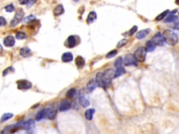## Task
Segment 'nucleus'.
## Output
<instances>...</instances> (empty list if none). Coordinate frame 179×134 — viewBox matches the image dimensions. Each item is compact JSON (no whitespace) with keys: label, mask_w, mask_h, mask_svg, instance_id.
Returning <instances> with one entry per match:
<instances>
[{"label":"nucleus","mask_w":179,"mask_h":134,"mask_svg":"<svg viewBox=\"0 0 179 134\" xmlns=\"http://www.w3.org/2000/svg\"><path fill=\"white\" fill-rule=\"evenodd\" d=\"M18 89L24 90H28L31 87V83L30 82L26 80H20L17 81Z\"/></svg>","instance_id":"6"},{"label":"nucleus","mask_w":179,"mask_h":134,"mask_svg":"<svg viewBox=\"0 0 179 134\" xmlns=\"http://www.w3.org/2000/svg\"><path fill=\"white\" fill-rule=\"evenodd\" d=\"M71 108V102L67 101V100H63L60 104L59 106V110L60 112H65V111L69 110Z\"/></svg>","instance_id":"9"},{"label":"nucleus","mask_w":179,"mask_h":134,"mask_svg":"<svg viewBox=\"0 0 179 134\" xmlns=\"http://www.w3.org/2000/svg\"><path fill=\"white\" fill-rule=\"evenodd\" d=\"M24 17V11L22 8H18L15 13L14 18L11 22V27H15L17 25L19 24V22L22 20Z\"/></svg>","instance_id":"4"},{"label":"nucleus","mask_w":179,"mask_h":134,"mask_svg":"<svg viewBox=\"0 0 179 134\" xmlns=\"http://www.w3.org/2000/svg\"><path fill=\"white\" fill-rule=\"evenodd\" d=\"M46 114H47V108H44L43 109V110H40L39 112H38L37 115H36V119L38 121H40L41 119H44L45 117H46Z\"/></svg>","instance_id":"23"},{"label":"nucleus","mask_w":179,"mask_h":134,"mask_svg":"<svg viewBox=\"0 0 179 134\" xmlns=\"http://www.w3.org/2000/svg\"><path fill=\"white\" fill-rule=\"evenodd\" d=\"M97 13L94 12V11H91L89 14L88 15L87 18V22L88 24H91L92 22H94L95 20L97 19Z\"/></svg>","instance_id":"19"},{"label":"nucleus","mask_w":179,"mask_h":134,"mask_svg":"<svg viewBox=\"0 0 179 134\" xmlns=\"http://www.w3.org/2000/svg\"><path fill=\"white\" fill-rule=\"evenodd\" d=\"M37 0H30V1H29V2L28 3V6L29 7H30V6H31L33 5L36 2H37Z\"/></svg>","instance_id":"40"},{"label":"nucleus","mask_w":179,"mask_h":134,"mask_svg":"<svg viewBox=\"0 0 179 134\" xmlns=\"http://www.w3.org/2000/svg\"><path fill=\"white\" fill-rule=\"evenodd\" d=\"M2 51H3V47H2V45L0 44V53H2Z\"/></svg>","instance_id":"42"},{"label":"nucleus","mask_w":179,"mask_h":134,"mask_svg":"<svg viewBox=\"0 0 179 134\" xmlns=\"http://www.w3.org/2000/svg\"><path fill=\"white\" fill-rule=\"evenodd\" d=\"M128 42V40L127 39V38H124V39L121 40L118 43L117 47H118V48L122 47L123 46H124V45H125Z\"/></svg>","instance_id":"33"},{"label":"nucleus","mask_w":179,"mask_h":134,"mask_svg":"<svg viewBox=\"0 0 179 134\" xmlns=\"http://www.w3.org/2000/svg\"><path fill=\"white\" fill-rule=\"evenodd\" d=\"M18 1H19V3L20 4H22V5H24V4H28L30 0H18Z\"/></svg>","instance_id":"39"},{"label":"nucleus","mask_w":179,"mask_h":134,"mask_svg":"<svg viewBox=\"0 0 179 134\" xmlns=\"http://www.w3.org/2000/svg\"><path fill=\"white\" fill-rule=\"evenodd\" d=\"M15 44V38L12 36H8L4 39V45L6 47H13Z\"/></svg>","instance_id":"11"},{"label":"nucleus","mask_w":179,"mask_h":134,"mask_svg":"<svg viewBox=\"0 0 179 134\" xmlns=\"http://www.w3.org/2000/svg\"><path fill=\"white\" fill-rule=\"evenodd\" d=\"M78 99H79V103L81 106H83V108H86L88 106H89L90 105V101L87 98H85V95L81 92V91H80L79 92V96H78Z\"/></svg>","instance_id":"10"},{"label":"nucleus","mask_w":179,"mask_h":134,"mask_svg":"<svg viewBox=\"0 0 179 134\" xmlns=\"http://www.w3.org/2000/svg\"><path fill=\"white\" fill-rule=\"evenodd\" d=\"M175 3L177 4V5H178L179 6V0H176L175 1Z\"/></svg>","instance_id":"43"},{"label":"nucleus","mask_w":179,"mask_h":134,"mask_svg":"<svg viewBox=\"0 0 179 134\" xmlns=\"http://www.w3.org/2000/svg\"><path fill=\"white\" fill-rule=\"evenodd\" d=\"M35 127V122L32 119H29L28 121L22 122V129L26 131L33 130Z\"/></svg>","instance_id":"8"},{"label":"nucleus","mask_w":179,"mask_h":134,"mask_svg":"<svg viewBox=\"0 0 179 134\" xmlns=\"http://www.w3.org/2000/svg\"><path fill=\"white\" fill-rule=\"evenodd\" d=\"M6 25V20L4 17L0 16V26H4Z\"/></svg>","instance_id":"38"},{"label":"nucleus","mask_w":179,"mask_h":134,"mask_svg":"<svg viewBox=\"0 0 179 134\" xmlns=\"http://www.w3.org/2000/svg\"><path fill=\"white\" fill-rule=\"evenodd\" d=\"M146 53H147V51L146 47H141L137 49V51L134 52V56L136 60H137V62H144L145 60H146Z\"/></svg>","instance_id":"3"},{"label":"nucleus","mask_w":179,"mask_h":134,"mask_svg":"<svg viewBox=\"0 0 179 134\" xmlns=\"http://www.w3.org/2000/svg\"><path fill=\"white\" fill-rule=\"evenodd\" d=\"M94 113H95L94 109H93V108L88 109V110L85 112V117L86 118V119L92 120Z\"/></svg>","instance_id":"21"},{"label":"nucleus","mask_w":179,"mask_h":134,"mask_svg":"<svg viewBox=\"0 0 179 134\" xmlns=\"http://www.w3.org/2000/svg\"><path fill=\"white\" fill-rule=\"evenodd\" d=\"M163 38L166 44L170 45H175L178 43V38L176 34L170 29H166L162 34Z\"/></svg>","instance_id":"1"},{"label":"nucleus","mask_w":179,"mask_h":134,"mask_svg":"<svg viewBox=\"0 0 179 134\" xmlns=\"http://www.w3.org/2000/svg\"><path fill=\"white\" fill-rule=\"evenodd\" d=\"M5 10L6 11V12H8V13H12L15 10V8L14 6H13V4H8L5 7Z\"/></svg>","instance_id":"34"},{"label":"nucleus","mask_w":179,"mask_h":134,"mask_svg":"<svg viewBox=\"0 0 179 134\" xmlns=\"http://www.w3.org/2000/svg\"><path fill=\"white\" fill-rule=\"evenodd\" d=\"M65 12V8L63 7L62 4H59L54 8L53 10V14L55 16H59V15H62Z\"/></svg>","instance_id":"15"},{"label":"nucleus","mask_w":179,"mask_h":134,"mask_svg":"<svg viewBox=\"0 0 179 134\" xmlns=\"http://www.w3.org/2000/svg\"><path fill=\"white\" fill-rule=\"evenodd\" d=\"M156 45L152 41H148L146 43V49L148 52H153L155 49Z\"/></svg>","instance_id":"25"},{"label":"nucleus","mask_w":179,"mask_h":134,"mask_svg":"<svg viewBox=\"0 0 179 134\" xmlns=\"http://www.w3.org/2000/svg\"><path fill=\"white\" fill-rule=\"evenodd\" d=\"M14 71H15V70H14V69H13V68L12 67H8L7 69H6L3 71V74H2V75H3L4 76H6V75H7L8 74H9V73H11V72H13Z\"/></svg>","instance_id":"35"},{"label":"nucleus","mask_w":179,"mask_h":134,"mask_svg":"<svg viewBox=\"0 0 179 134\" xmlns=\"http://www.w3.org/2000/svg\"><path fill=\"white\" fill-rule=\"evenodd\" d=\"M174 29H175V30H178V31H179V22H177V23H176L175 25L174 26Z\"/></svg>","instance_id":"41"},{"label":"nucleus","mask_w":179,"mask_h":134,"mask_svg":"<svg viewBox=\"0 0 179 134\" xmlns=\"http://www.w3.org/2000/svg\"><path fill=\"white\" fill-rule=\"evenodd\" d=\"M123 60L122 57H118L115 61V62L114 64L115 65V68H118V67H121V66H123Z\"/></svg>","instance_id":"32"},{"label":"nucleus","mask_w":179,"mask_h":134,"mask_svg":"<svg viewBox=\"0 0 179 134\" xmlns=\"http://www.w3.org/2000/svg\"><path fill=\"white\" fill-rule=\"evenodd\" d=\"M35 19L36 18L35 16H34V15H29V16H28L25 18L24 22H31V21H33V20H35Z\"/></svg>","instance_id":"37"},{"label":"nucleus","mask_w":179,"mask_h":134,"mask_svg":"<svg viewBox=\"0 0 179 134\" xmlns=\"http://www.w3.org/2000/svg\"><path fill=\"white\" fill-rule=\"evenodd\" d=\"M13 115L12 114V113H5V114H4V115L2 116L1 119H0V122H5V121H6V120H8V119H11V118L13 117Z\"/></svg>","instance_id":"28"},{"label":"nucleus","mask_w":179,"mask_h":134,"mask_svg":"<svg viewBox=\"0 0 179 134\" xmlns=\"http://www.w3.org/2000/svg\"><path fill=\"white\" fill-rule=\"evenodd\" d=\"M103 73L99 72L97 73L96 75V78H95V80H96L97 85H98L99 87H102L105 89V87H104V84L103 81V77H102Z\"/></svg>","instance_id":"13"},{"label":"nucleus","mask_w":179,"mask_h":134,"mask_svg":"<svg viewBox=\"0 0 179 134\" xmlns=\"http://www.w3.org/2000/svg\"><path fill=\"white\" fill-rule=\"evenodd\" d=\"M76 93V89H74V88H72V89H70V90H68V92H67V94H66V96H67V98L72 99V98H74V96H75Z\"/></svg>","instance_id":"26"},{"label":"nucleus","mask_w":179,"mask_h":134,"mask_svg":"<svg viewBox=\"0 0 179 134\" xmlns=\"http://www.w3.org/2000/svg\"><path fill=\"white\" fill-rule=\"evenodd\" d=\"M152 41H153L156 45H159V46L164 45V44L165 42L164 38H163V36L161 33L156 34L153 36V38H152Z\"/></svg>","instance_id":"7"},{"label":"nucleus","mask_w":179,"mask_h":134,"mask_svg":"<svg viewBox=\"0 0 179 134\" xmlns=\"http://www.w3.org/2000/svg\"><path fill=\"white\" fill-rule=\"evenodd\" d=\"M62 60L64 62H69L73 60V54L71 53H65L62 55Z\"/></svg>","instance_id":"18"},{"label":"nucleus","mask_w":179,"mask_h":134,"mask_svg":"<svg viewBox=\"0 0 179 134\" xmlns=\"http://www.w3.org/2000/svg\"><path fill=\"white\" fill-rule=\"evenodd\" d=\"M56 116V111L53 108H47L46 117L49 119H53Z\"/></svg>","instance_id":"24"},{"label":"nucleus","mask_w":179,"mask_h":134,"mask_svg":"<svg viewBox=\"0 0 179 134\" xmlns=\"http://www.w3.org/2000/svg\"><path fill=\"white\" fill-rule=\"evenodd\" d=\"M118 54V51L116 50H113V51H110L107 54H106V58L107 59H111L114 57Z\"/></svg>","instance_id":"30"},{"label":"nucleus","mask_w":179,"mask_h":134,"mask_svg":"<svg viewBox=\"0 0 179 134\" xmlns=\"http://www.w3.org/2000/svg\"><path fill=\"white\" fill-rule=\"evenodd\" d=\"M75 64L78 68H82L85 66V60L81 56H78L76 58Z\"/></svg>","instance_id":"22"},{"label":"nucleus","mask_w":179,"mask_h":134,"mask_svg":"<svg viewBox=\"0 0 179 134\" xmlns=\"http://www.w3.org/2000/svg\"><path fill=\"white\" fill-rule=\"evenodd\" d=\"M67 44L68 47H75L76 45V38L74 36H70L69 38H67Z\"/></svg>","instance_id":"17"},{"label":"nucleus","mask_w":179,"mask_h":134,"mask_svg":"<svg viewBox=\"0 0 179 134\" xmlns=\"http://www.w3.org/2000/svg\"><path fill=\"white\" fill-rule=\"evenodd\" d=\"M97 86H98V85H97L95 79H92V80H90L88 83L87 85H86V88H87L88 92H93V91L95 90V88H96Z\"/></svg>","instance_id":"12"},{"label":"nucleus","mask_w":179,"mask_h":134,"mask_svg":"<svg viewBox=\"0 0 179 134\" xmlns=\"http://www.w3.org/2000/svg\"><path fill=\"white\" fill-rule=\"evenodd\" d=\"M20 54L22 57H29L31 55V51L28 47H22L20 50Z\"/></svg>","instance_id":"14"},{"label":"nucleus","mask_w":179,"mask_h":134,"mask_svg":"<svg viewBox=\"0 0 179 134\" xmlns=\"http://www.w3.org/2000/svg\"><path fill=\"white\" fill-rule=\"evenodd\" d=\"M137 29H138V27L137 26V25H135V26H133L132 28H131V29L130 31H129V36H132V35H134V33H136V31H137Z\"/></svg>","instance_id":"36"},{"label":"nucleus","mask_w":179,"mask_h":134,"mask_svg":"<svg viewBox=\"0 0 179 134\" xmlns=\"http://www.w3.org/2000/svg\"><path fill=\"white\" fill-rule=\"evenodd\" d=\"M123 63L125 66H135L137 67V60L134 56V54H127L123 60Z\"/></svg>","instance_id":"5"},{"label":"nucleus","mask_w":179,"mask_h":134,"mask_svg":"<svg viewBox=\"0 0 179 134\" xmlns=\"http://www.w3.org/2000/svg\"><path fill=\"white\" fill-rule=\"evenodd\" d=\"M150 31H151L150 29H143V30H141L140 31H139L137 34V39L141 40V39H142V38H144V37H146V36L148 35L149 33H150Z\"/></svg>","instance_id":"16"},{"label":"nucleus","mask_w":179,"mask_h":134,"mask_svg":"<svg viewBox=\"0 0 179 134\" xmlns=\"http://www.w3.org/2000/svg\"><path fill=\"white\" fill-rule=\"evenodd\" d=\"M73 1H74V2H78L79 0H73Z\"/></svg>","instance_id":"44"},{"label":"nucleus","mask_w":179,"mask_h":134,"mask_svg":"<svg viewBox=\"0 0 179 134\" xmlns=\"http://www.w3.org/2000/svg\"><path fill=\"white\" fill-rule=\"evenodd\" d=\"M169 13V10L164 11V12H162V13H160V15H157V17L156 18V20H157V21H160V20H162L163 18L167 17V15H168Z\"/></svg>","instance_id":"29"},{"label":"nucleus","mask_w":179,"mask_h":134,"mask_svg":"<svg viewBox=\"0 0 179 134\" xmlns=\"http://www.w3.org/2000/svg\"><path fill=\"white\" fill-rule=\"evenodd\" d=\"M115 71L113 69H107L103 73L102 77H103V81L104 84V87L105 89L106 87H109L111 83L112 79L114 78Z\"/></svg>","instance_id":"2"},{"label":"nucleus","mask_w":179,"mask_h":134,"mask_svg":"<svg viewBox=\"0 0 179 134\" xmlns=\"http://www.w3.org/2000/svg\"><path fill=\"white\" fill-rule=\"evenodd\" d=\"M125 73H126V71H125V69H124V68L123 67V66L116 68V71H115L114 78H118V77L122 76V75L124 74Z\"/></svg>","instance_id":"20"},{"label":"nucleus","mask_w":179,"mask_h":134,"mask_svg":"<svg viewBox=\"0 0 179 134\" xmlns=\"http://www.w3.org/2000/svg\"><path fill=\"white\" fill-rule=\"evenodd\" d=\"M177 20H178V17L177 16H176L175 15L171 14L166 18V20H164V22H165V23H168V22H175Z\"/></svg>","instance_id":"27"},{"label":"nucleus","mask_w":179,"mask_h":134,"mask_svg":"<svg viewBox=\"0 0 179 134\" xmlns=\"http://www.w3.org/2000/svg\"><path fill=\"white\" fill-rule=\"evenodd\" d=\"M15 37H16L17 39L22 40V39H24V38H25L27 36H26L24 32H22V31H18V32L16 34V35H15Z\"/></svg>","instance_id":"31"}]
</instances>
